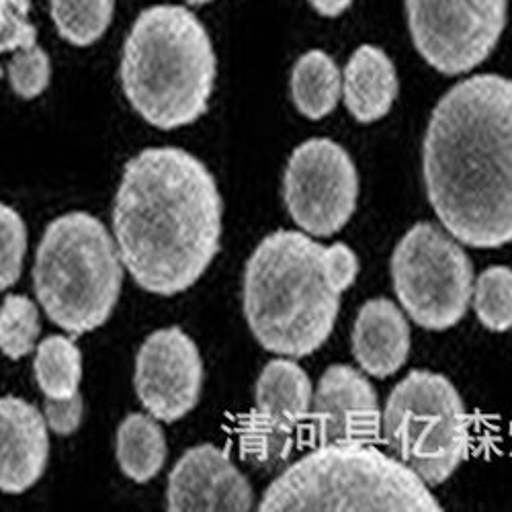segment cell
<instances>
[{
  "label": "cell",
  "mask_w": 512,
  "mask_h": 512,
  "mask_svg": "<svg viewBox=\"0 0 512 512\" xmlns=\"http://www.w3.org/2000/svg\"><path fill=\"white\" fill-rule=\"evenodd\" d=\"M136 394L160 422L185 418L203 390V359L195 340L179 326L152 332L136 355Z\"/></svg>",
  "instance_id": "11"
},
{
  "label": "cell",
  "mask_w": 512,
  "mask_h": 512,
  "mask_svg": "<svg viewBox=\"0 0 512 512\" xmlns=\"http://www.w3.org/2000/svg\"><path fill=\"white\" fill-rule=\"evenodd\" d=\"M472 306L478 320L492 332L512 328V269L488 267L474 281Z\"/></svg>",
  "instance_id": "23"
},
{
  "label": "cell",
  "mask_w": 512,
  "mask_h": 512,
  "mask_svg": "<svg viewBox=\"0 0 512 512\" xmlns=\"http://www.w3.org/2000/svg\"><path fill=\"white\" fill-rule=\"evenodd\" d=\"M52 62L37 44L17 50L9 62V82L21 99H35L50 87Z\"/></svg>",
  "instance_id": "26"
},
{
  "label": "cell",
  "mask_w": 512,
  "mask_h": 512,
  "mask_svg": "<svg viewBox=\"0 0 512 512\" xmlns=\"http://www.w3.org/2000/svg\"><path fill=\"white\" fill-rule=\"evenodd\" d=\"M406 13L422 60L457 76L494 52L506 25V0H406Z\"/></svg>",
  "instance_id": "9"
},
{
  "label": "cell",
  "mask_w": 512,
  "mask_h": 512,
  "mask_svg": "<svg viewBox=\"0 0 512 512\" xmlns=\"http://www.w3.org/2000/svg\"><path fill=\"white\" fill-rule=\"evenodd\" d=\"M390 271L402 310L424 330H449L472 306L474 265L461 242L435 224L420 222L402 236Z\"/></svg>",
  "instance_id": "8"
},
{
  "label": "cell",
  "mask_w": 512,
  "mask_h": 512,
  "mask_svg": "<svg viewBox=\"0 0 512 512\" xmlns=\"http://www.w3.org/2000/svg\"><path fill=\"white\" fill-rule=\"evenodd\" d=\"M263 512L420 510L443 506L406 465L371 445H324L285 467L265 490Z\"/></svg>",
  "instance_id": "5"
},
{
  "label": "cell",
  "mask_w": 512,
  "mask_h": 512,
  "mask_svg": "<svg viewBox=\"0 0 512 512\" xmlns=\"http://www.w3.org/2000/svg\"><path fill=\"white\" fill-rule=\"evenodd\" d=\"M82 412H84V404H82L80 392L62 400L46 398V404H44V416L48 422V429L60 437H70L78 431V426L82 422Z\"/></svg>",
  "instance_id": "28"
},
{
  "label": "cell",
  "mask_w": 512,
  "mask_h": 512,
  "mask_svg": "<svg viewBox=\"0 0 512 512\" xmlns=\"http://www.w3.org/2000/svg\"><path fill=\"white\" fill-rule=\"evenodd\" d=\"M426 197L472 248L512 242V80L478 74L437 103L422 144Z\"/></svg>",
  "instance_id": "1"
},
{
  "label": "cell",
  "mask_w": 512,
  "mask_h": 512,
  "mask_svg": "<svg viewBox=\"0 0 512 512\" xmlns=\"http://www.w3.org/2000/svg\"><path fill=\"white\" fill-rule=\"evenodd\" d=\"M359 275L351 246H324L310 234L277 230L265 236L244 269L242 308L265 351L302 359L330 338L343 293Z\"/></svg>",
  "instance_id": "3"
},
{
  "label": "cell",
  "mask_w": 512,
  "mask_h": 512,
  "mask_svg": "<svg viewBox=\"0 0 512 512\" xmlns=\"http://www.w3.org/2000/svg\"><path fill=\"white\" fill-rule=\"evenodd\" d=\"M189 5H195V7H201V5H207V3H211V0H187Z\"/></svg>",
  "instance_id": "30"
},
{
  "label": "cell",
  "mask_w": 512,
  "mask_h": 512,
  "mask_svg": "<svg viewBox=\"0 0 512 512\" xmlns=\"http://www.w3.org/2000/svg\"><path fill=\"white\" fill-rule=\"evenodd\" d=\"M115 0H52L58 33L72 46L87 48L99 41L113 21Z\"/></svg>",
  "instance_id": "22"
},
{
  "label": "cell",
  "mask_w": 512,
  "mask_h": 512,
  "mask_svg": "<svg viewBox=\"0 0 512 512\" xmlns=\"http://www.w3.org/2000/svg\"><path fill=\"white\" fill-rule=\"evenodd\" d=\"M283 201L291 220L310 236L343 230L359 201V173L351 154L328 138L297 146L283 175Z\"/></svg>",
  "instance_id": "10"
},
{
  "label": "cell",
  "mask_w": 512,
  "mask_h": 512,
  "mask_svg": "<svg viewBox=\"0 0 512 512\" xmlns=\"http://www.w3.org/2000/svg\"><path fill=\"white\" fill-rule=\"evenodd\" d=\"M166 502L173 512H246L254 508V492L224 449L203 443L173 467Z\"/></svg>",
  "instance_id": "13"
},
{
  "label": "cell",
  "mask_w": 512,
  "mask_h": 512,
  "mask_svg": "<svg viewBox=\"0 0 512 512\" xmlns=\"http://www.w3.org/2000/svg\"><path fill=\"white\" fill-rule=\"evenodd\" d=\"M312 437L324 445H369L381 433V408L371 381L351 365H330L312 398Z\"/></svg>",
  "instance_id": "12"
},
{
  "label": "cell",
  "mask_w": 512,
  "mask_h": 512,
  "mask_svg": "<svg viewBox=\"0 0 512 512\" xmlns=\"http://www.w3.org/2000/svg\"><path fill=\"white\" fill-rule=\"evenodd\" d=\"M224 201L211 170L175 146L146 148L125 164L113 203L123 267L148 293L191 289L222 246Z\"/></svg>",
  "instance_id": "2"
},
{
  "label": "cell",
  "mask_w": 512,
  "mask_h": 512,
  "mask_svg": "<svg viewBox=\"0 0 512 512\" xmlns=\"http://www.w3.org/2000/svg\"><path fill=\"white\" fill-rule=\"evenodd\" d=\"M121 87L136 113L158 130H179L207 113L218 58L203 23L185 7L140 13L121 56Z\"/></svg>",
  "instance_id": "4"
},
{
  "label": "cell",
  "mask_w": 512,
  "mask_h": 512,
  "mask_svg": "<svg viewBox=\"0 0 512 512\" xmlns=\"http://www.w3.org/2000/svg\"><path fill=\"white\" fill-rule=\"evenodd\" d=\"M117 463L125 478L146 484L160 474L166 461V439L154 416L130 414L123 418L115 439Z\"/></svg>",
  "instance_id": "18"
},
{
  "label": "cell",
  "mask_w": 512,
  "mask_h": 512,
  "mask_svg": "<svg viewBox=\"0 0 512 512\" xmlns=\"http://www.w3.org/2000/svg\"><path fill=\"white\" fill-rule=\"evenodd\" d=\"M33 371L46 398H70L80 390L82 353L72 338L62 334L48 336L35 349Z\"/></svg>",
  "instance_id": "21"
},
{
  "label": "cell",
  "mask_w": 512,
  "mask_h": 512,
  "mask_svg": "<svg viewBox=\"0 0 512 512\" xmlns=\"http://www.w3.org/2000/svg\"><path fill=\"white\" fill-rule=\"evenodd\" d=\"M359 367L371 377H390L408 361L412 336L404 312L386 297L361 306L351 338Z\"/></svg>",
  "instance_id": "15"
},
{
  "label": "cell",
  "mask_w": 512,
  "mask_h": 512,
  "mask_svg": "<svg viewBox=\"0 0 512 512\" xmlns=\"http://www.w3.org/2000/svg\"><path fill=\"white\" fill-rule=\"evenodd\" d=\"M33 285L39 306L62 330L80 336L101 328L123 285V261L107 226L87 211L56 218L37 246Z\"/></svg>",
  "instance_id": "6"
},
{
  "label": "cell",
  "mask_w": 512,
  "mask_h": 512,
  "mask_svg": "<svg viewBox=\"0 0 512 512\" xmlns=\"http://www.w3.org/2000/svg\"><path fill=\"white\" fill-rule=\"evenodd\" d=\"M398 74L390 56L361 46L343 72V97L349 113L359 123H375L386 117L398 99Z\"/></svg>",
  "instance_id": "16"
},
{
  "label": "cell",
  "mask_w": 512,
  "mask_h": 512,
  "mask_svg": "<svg viewBox=\"0 0 512 512\" xmlns=\"http://www.w3.org/2000/svg\"><path fill=\"white\" fill-rule=\"evenodd\" d=\"M353 0H310V5L322 15V17H338L343 15Z\"/></svg>",
  "instance_id": "29"
},
{
  "label": "cell",
  "mask_w": 512,
  "mask_h": 512,
  "mask_svg": "<svg viewBox=\"0 0 512 512\" xmlns=\"http://www.w3.org/2000/svg\"><path fill=\"white\" fill-rule=\"evenodd\" d=\"M41 332L39 310L27 295L11 293L0 306V353L19 361L27 357Z\"/></svg>",
  "instance_id": "24"
},
{
  "label": "cell",
  "mask_w": 512,
  "mask_h": 512,
  "mask_svg": "<svg viewBox=\"0 0 512 512\" xmlns=\"http://www.w3.org/2000/svg\"><path fill=\"white\" fill-rule=\"evenodd\" d=\"M295 435L297 424L254 406L238 426L240 455L254 467L275 472L289 461Z\"/></svg>",
  "instance_id": "20"
},
{
  "label": "cell",
  "mask_w": 512,
  "mask_h": 512,
  "mask_svg": "<svg viewBox=\"0 0 512 512\" xmlns=\"http://www.w3.org/2000/svg\"><path fill=\"white\" fill-rule=\"evenodd\" d=\"M343 95V74L322 50H310L291 70V99L304 117L318 121L330 115Z\"/></svg>",
  "instance_id": "19"
},
{
  "label": "cell",
  "mask_w": 512,
  "mask_h": 512,
  "mask_svg": "<svg viewBox=\"0 0 512 512\" xmlns=\"http://www.w3.org/2000/svg\"><path fill=\"white\" fill-rule=\"evenodd\" d=\"M29 11L31 0H0V56L37 44Z\"/></svg>",
  "instance_id": "27"
},
{
  "label": "cell",
  "mask_w": 512,
  "mask_h": 512,
  "mask_svg": "<svg viewBox=\"0 0 512 512\" xmlns=\"http://www.w3.org/2000/svg\"><path fill=\"white\" fill-rule=\"evenodd\" d=\"M50 461L46 416L23 398H0V492L23 494Z\"/></svg>",
  "instance_id": "14"
},
{
  "label": "cell",
  "mask_w": 512,
  "mask_h": 512,
  "mask_svg": "<svg viewBox=\"0 0 512 512\" xmlns=\"http://www.w3.org/2000/svg\"><path fill=\"white\" fill-rule=\"evenodd\" d=\"M27 252V226L21 213L0 203V291L15 285L23 271Z\"/></svg>",
  "instance_id": "25"
},
{
  "label": "cell",
  "mask_w": 512,
  "mask_h": 512,
  "mask_svg": "<svg viewBox=\"0 0 512 512\" xmlns=\"http://www.w3.org/2000/svg\"><path fill=\"white\" fill-rule=\"evenodd\" d=\"M381 435L392 457L424 484L439 486L467 457L469 416L449 377L416 369L390 392Z\"/></svg>",
  "instance_id": "7"
},
{
  "label": "cell",
  "mask_w": 512,
  "mask_h": 512,
  "mask_svg": "<svg viewBox=\"0 0 512 512\" xmlns=\"http://www.w3.org/2000/svg\"><path fill=\"white\" fill-rule=\"evenodd\" d=\"M254 398L256 408L300 426L310 418L314 386L295 359L279 357L269 361L256 379Z\"/></svg>",
  "instance_id": "17"
}]
</instances>
